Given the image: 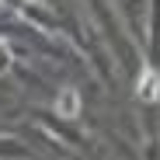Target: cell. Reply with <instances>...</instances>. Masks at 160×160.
I'll return each mask as SVG.
<instances>
[{"mask_svg":"<svg viewBox=\"0 0 160 160\" xmlns=\"http://www.w3.org/2000/svg\"><path fill=\"white\" fill-rule=\"evenodd\" d=\"M136 94H139L143 101H157V98H160V77H157L153 70H143V77H139V87H136Z\"/></svg>","mask_w":160,"mask_h":160,"instance_id":"6da1fadb","label":"cell"},{"mask_svg":"<svg viewBox=\"0 0 160 160\" xmlns=\"http://www.w3.org/2000/svg\"><path fill=\"white\" fill-rule=\"evenodd\" d=\"M7 63H11V52H7V49H4V42H0V70H4V66H7Z\"/></svg>","mask_w":160,"mask_h":160,"instance_id":"7a4b0ae2","label":"cell"}]
</instances>
